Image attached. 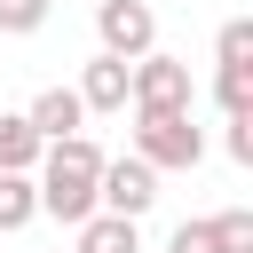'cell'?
<instances>
[{
  "mask_svg": "<svg viewBox=\"0 0 253 253\" xmlns=\"http://www.w3.org/2000/svg\"><path fill=\"white\" fill-rule=\"evenodd\" d=\"M95 174H103V150L87 142V134H63V142H47L40 150V166H32V190H40V213H55V221H87L95 213Z\"/></svg>",
  "mask_w": 253,
  "mask_h": 253,
  "instance_id": "1",
  "label": "cell"
},
{
  "mask_svg": "<svg viewBox=\"0 0 253 253\" xmlns=\"http://www.w3.org/2000/svg\"><path fill=\"white\" fill-rule=\"evenodd\" d=\"M134 158L150 174H190L206 158V126L190 111H134Z\"/></svg>",
  "mask_w": 253,
  "mask_h": 253,
  "instance_id": "2",
  "label": "cell"
},
{
  "mask_svg": "<svg viewBox=\"0 0 253 253\" xmlns=\"http://www.w3.org/2000/svg\"><path fill=\"white\" fill-rule=\"evenodd\" d=\"M126 103L134 111H190V63H174V55H134L126 63Z\"/></svg>",
  "mask_w": 253,
  "mask_h": 253,
  "instance_id": "3",
  "label": "cell"
},
{
  "mask_svg": "<svg viewBox=\"0 0 253 253\" xmlns=\"http://www.w3.org/2000/svg\"><path fill=\"white\" fill-rule=\"evenodd\" d=\"M150 206H158V174H150L142 158H103V174H95V213L142 221Z\"/></svg>",
  "mask_w": 253,
  "mask_h": 253,
  "instance_id": "4",
  "label": "cell"
},
{
  "mask_svg": "<svg viewBox=\"0 0 253 253\" xmlns=\"http://www.w3.org/2000/svg\"><path fill=\"white\" fill-rule=\"evenodd\" d=\"M95 32H103V55H119V63L158 47V16L142 0H95Z\"/></svg>",
  "mask_w": 253,
  "mask_h": 253,
  "instance_id": "5",
  "label": "cell"
},
{
  "mask_svg": "<svg viewBox=\"0 0 253 253\" xmlns=\"http://www.w3.org/2000/svg\"><path fill=\"white\" fill-rule=\"evenodd\" d=\"M24 119H32V134H40V142H63V134H79V126H87V111H79V95H71V87H40Z\"/></svg>",
  "mask_w": 253,
  "mask_h": 253,
  "instance_id": "6",
  "label": "cell"
},
{
  "mask_svg": "<svg viewBox=\"0 0 253 253\" xmlns=\"http://www.w3.org/2000/svg\"><path fill=\"white\" fill-rule=\"evenodd\" d=\"M71 95H79V111H126V63L119 55H95Z\"/></svg>",
  "mask_w": 253,
  "mask_h": 253,
  "instance_id": "7",
  "label": "cell"
},
{
  "mask_svg": "<svg viewBox=\"0 0 253 253\" xmlns=\"http://www.w3.org/2000/svg\"><path fill=\"white\" fill-rule=\"evenodd\" d=\"M40 150H47V142L32 134V119H24V111H0V174H32Z\"/></svg>",
  "mask_w": 253,
  "mask_h": 253,
  "instance_id": "8",
  "label": "cell"
},
{
  "mask_svg": "<svg viewBox=\"0 0 253 253\" xmlns=\"http://www.w3.org/2000/svg\"><path fill=\"white\" fill-rule=\"evenodd\" d=\"M79 253H142V237H134V221H119V213H87V221H79Z\"/></svg>",
  "mask_w": 253,
  "mask_h": 253,
  "instance_id": "9",
  "label": "cell"
},
{
  "mask_svg": "<svg viewBox=\"0 0 253 253\" xmlns=\"http://www.w3.org/2000/svg\"><path fill=\"white\" fill-rule=\"evenodd\" d=\"M24 221H40V190H32V174H0V237Z\"/></svg>",
  "mask_w": 253,
  "mask_h": 253,
  "instance_id": "10",
  "label": "cell"
},
{
  "mask_svg": "<svg viewBox=\"0 0 253 253\" xmlns=\"http://www.w3.org/2000/svg\"><path fill=\"white\" fill-rule=\"evenodd\" d=\"M213 63H221V71H253V24H245V16H229V24H221Z\"/></svg>",
  "mask_w": 253,
  "mask_h": 253,
  "instance_id": "11",
  "label": "cell"
},
{
  "mask_svg": "<svg viewBox=\"0 0 253 253\" xmlns=\"http://www.w3.org/2000/svg\"><path fill=\"white\" fill-rule=\"evenodd\" d=\"M213 245H221V253H253V213H245V206L213 213Z\"/></svg>",
  "mask_w": 253,
  "mask_h": 253,
  "instance_id": "12",
  "label": "cell"
},
{
  "mask_svg": "<svg viewBox=\"0 0 253 253\" xmlns=\"http://www.w3.org/2000/svg\"><path fill=\"white\" fill-rule=\"evenodd\" d=\"M213 103H221V119H245V111H253V79H245V71H221V79H213Z\"/></svg>",
  "mask_w": 253,
  "mask_h": 253,
  "instance_id": "13",
  "label": "cell"
},
{
  "mask_svg": "<svg viewBox=\"0 0 253 253\" xmlns=\"http://www.w3.org/2000/svg\"><path fill=\"white\" fill-rule=\"evenodd\" d=\"M47 24V0H0V32H40Z\"/></svg>",
  "mask_w": 253,
  "mask_h": 253,
  "instance_id": "14",
  "label": "cell"
},
{
  "mask_svg": "<svg viewBox=\"0 0 253 253\" xmlns=\"http://www.w3.org/2000/svg\"><path fill=\"white\" fill-rule=\"evenodd\" d=\"M166 253H221V245H213V221H182V229L166 237Z\"/></svg>",
  "mask_w": 253,
  "mask_h": 253,
  "instance_id": "15",
  "label": "cell"
},
{
  "mask_svg": "<svg viewBox=\"0 0 253 253\" xmlns=\"http://www.w3.org/2000/svg\"><path fill=\"white\" fill-rule=\"evenodd\" d=\"M221 150H229L237 166H253V111H245V119H229V134H221Z\"/></svg>",
  "mask_w": 253,
  "mask_h": 253,
  "instance_id": "16",
  "label": "cell"
}]
</instances>
